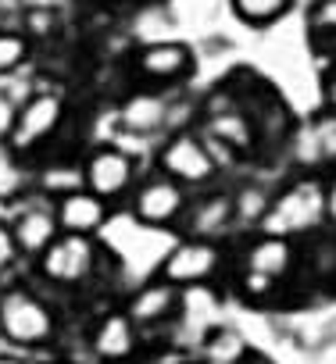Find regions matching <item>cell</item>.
Here are the masks:
<instances>
[{
  "label": "cell",
  "mask_w": 336,
  "mask_h": 364,
  "mask_svg": "<svg viewBox=\"0 0 336 364\" xmlns=\"http://www.w3.org/2000/svg\"><path fill=\"white\" fill-rule=\"evenodd\" d=\"M0 332L19 346H43L54 336V314L29 289H8L0 296Z\"/></svg>",
  "instance_id": "6da1fadb"
},
{
  "label": "cell",
  "mask_w": 336,
  "mask_h": 364,
  "mask_svg": "<svg viewBox=\"0 0 336 364\" xmlns=\"http://www.w3.org/2000/svg\"><path fill=\"white\" fill-rule=\"evenodd\" d=\"M93 264H97V247L90 236H79V232H58L51 240V247L40 254L43 275L58 286H75V282L90 279Z\"/></svg>",
  "instance_id": "7a4b0ae2"
},
{
  "label": "cell",
  "mask_w": 336,
  "mask_h": 364,
  "mask_svg": "<svg viewBox=\"0 0 336 364\" xmlns=\"http://www.w3.org/2000/svg\"><path fill=\"white\" fill-rule=\"evenodd\" d=\"M65 118V100L54 97V93H40L33 97L26 107H19V118H15V129H11V146L22 154V150H33L40 146L43 139H51L58 132Z\"/></svg>",
  "instance_id": "3957f363"
},
{
  "label": "cell",
  "mask_w": 336,
  "mask_h": 364,
  "mask_svg": "<svg viewBox=\"0 0 336 364\" xmlns=\"http://www.w3.org/2000/svg\"><path fill=\"white\" fill-rule=\"evenodd\" d=\"M322 208H325L322 190L315 186V182H300V186H293L272 211H265V225L272 229V236L300 232V229H308V225L318 222Z\"/></svg>",
  "instance_id": "277c9868"
},
{
  "label": "cell",
  "mask_w": 336,
  "mask_h": 364,
  "mask_svg": "<svg viewBox=\"0 0 336 364\" xmlns=\"http://www.w3.org/2000/svg\"><path fill=\"white\" fill-rule=\"evenodd\" d=\"M215 268H219V250L208 240H187L164 257L161 279L172 286H197V282L211 279Z\"/></svg>",
  "instance_id": "5b68a950"
},
{
  "label": "cell",
  "mask_w": 336,
  "mask_h": 364,
  "mask_svg": "<svg viewBox=\"0 0 336 364\" xmlns=\"http://www.w3.org/2000/svg\"><path fill=\"white\" fill-rule=\"evenodd\" d=\"M161 168L176 182H208L215 171V157L197 136H176L161 150Z\"/></svg>",
  "instance_id": "8992f818"
},
{
  "label": "cell",
  "mask_w": 336,
  "mask_h": 364,
  "mask_svg": "<svg viewBox=\"0 0 336 364\" xmlns=\"http://www.w3.org/2000/svg\"><path fill=\"white\" fill-rule=\"evenodd\" d=\"M183 208H187V197H183V186L176 178H150L147 186L136 193V204H132V211H136V218L143 222V225H172L179 215H183Z\"/></svg>",
  "instance_id": "52a82bcc"
},
{
  "label": "cell",
  "mask_w": 336,
  "mask_h": 364,
  "mask_svg": "<svg viewBox=\"0 0 336 364\" xmlns=\"http://www.w3.org/2000/svg\"><path fill=\"white\" fill-rule=\"evenodd\" d=\"M129 182H132V161L122 150L100 146L90 154V161H86V190L90 193H97L100 200L122 197Z\"/></svg>",
  "instance_id": "ba28073f"
},
{
  "label": "cell",
  "mask_w": 336,
  "mask_h": 364,
  "mask_svg": "<svg viewBox=\"0 0 336 364\" xmlns=\"http://www.w3.org/2000/svg\"><path fill=\"white\" fill-rule=\"evenodd\" d=\"M58 229L61 232H79V236H93L104 225V200L90 190H72L58 200Z\"/></svg>",
  "instance_id": "9c48e42d"
},
{
  "label": "cell",
  "mask_w": 336,
  "mask_h": 364,
  "mask_svg": "<svg viewBox=\"0 0 336 364\" xmlns=\"http://www.w3.org/2000/svg\"><path fill=\"white\" fill-rule=\"evenodd\" d=\"M11 232H15L19 254H36V257H40L61 229H58L54 211H47V208H26V211L15 218Z\"/></svg>",
  "instance_id": "30bf717a"
},
{
  "label": "cell",
  "mask_w": 336,
  "mask_h": 364,
  "mask_svg": "<svg viewBox=\"0 0 336 364\" xmlns=\"http://www.w3.org/2000/svg\"><path fill=\"white\" fill-rule=\"evenodd\" d=\"M176 304H179V286H172V282H150V286H143L132 300H129V318H132V325H154V321H161V318H168L176 311Z\"/></svg>",
  "instance_id": "8fae6325"
},
{
  "label": "cell",
  "mask_w": 336,
  "mask_h": 364,
  "mask_svg": "<svg viewBox=\"0 0 336 364\" xmlns=\"http://www.w3.org/2000/svg\"><path fill=\"white\" fill-rule=\"evenodd\" d=\"M136 65L150 79H183L190 72L194 58L183 43H150L147 50H140Z\"/></svg>",
  "instance_id": "7c38bea8"
},
{
  "label": "cell",
  "mask_w": 336,
  "mask_h": 364,
  "mask_svg": "<svg viewBox=\"0 0 336 364\" xmlns=\"http://www.w3.org/2000/svg\"><path fill=\"white\" fill-rule=\"evenodd\" d=\"M93 350L104 360H125L136 350V325L129 314H107L100 318L97 332H93Z\"/></svg>",
  "instance_id": "4fadbf2b"
},
{
  "label": "cell",
  "mask_w": 336,
  "mask_h": 364,
  "mask_svg": "<svg viewBox=\"0 0 336 364\" xmlns=\"http://www.w3.org/2000/svg\"><path fill=\"white\" fill-rule=\"evenodd\" d=\"M293 264V247L286 243V236H265L251 247L247 254V272H258V275H268L272 282L279 275H286Z\"/></svg>",
  "instance_id": "5bb4252c"
},
{
  "label": "cell",
  "mask_w": 336,
  "mask_h": 364,
  "mask_svg": "<svg viewBox=\"0 0 336 364\" xmlns=\"http://www.w3.org/2000/svg\"><path fill=\"white\" fill-rule=\"evenodd\" d=\"M164 118H168V107H164V100L154 97V93H136V97H129L125 107H122V125H125L129 132H140V136L157 132V129L164 125Z\"/></svg>",
  "instance_id": "9a60e30c"
},
{
  "label": "cell",
  "mask_w": 336,
  "mask_h": 364,
  "mask_svg": "<svg viewBox=\"0 0 336 364\" xmlns=\"http://www.w3.org/2000/svg\"><path fill=\"white\" fill-rule=\"evenodd\" d=\"M247 357V339L236 328H215L204 343V360L208 364H236Z\"/></svg>",
  "instance_id": "2e32d148"
},
{
  "label": "cell",
  "mask_w": 336,
  "mask_h": 364,
  "mask_svg": "<svg viewBox=\"0 0 336 364\" xmlns=\"http://www.w3.org/2000/svg\"><path fill=\"white\" fill-rule=\"evenodd\" d=\"M229 218H233V197H211V200H204V204L194 211L190 229L204 240V236L222 232V229L229 225Z\"/></svg>",
  "instance_id": "e0dca14e"
},
{
  "label": "cell",
  "mask_w": 336,
  "mask_h": 364,
  "mask_svg": "<svg viewBox=\"0 0 336 364\" xmlns=\"http://www.w3.org/2000/svg\"><path fill=\"white\" fill-rule=\"evenodd\" d=\"M290 8V0H233V11L247 22V26H272L275 18H283Z\"/></svg>",
  "instance_id": "ac0fdd59"
},
{
  "label": "cell",
  "mask_w": 336,
  "mask_h": 364,
  "mask_svg": "<svg viewBox=\"0 0 336 364\" xmlns=\"http://www.w3.org/2000/svg\"><path fill=\"white\" fill-rule=\"evenodd\" d=\"M208 132H211V139H219L226 146H236V150H247L251 139H254L251 136V125L240 114H215L211 125H208Z\"/></svg>",
  "instance_id": "d6986e66"
},
{
  "label": "cell",
  "mask_w": 336,
  "mask_h": 364,
  "mask_svg": "<svg viewBox=\"0 0 336 364\" xmlns=\"http://www.w3.org/2000/svg\"><path fill=\"white\" fill-rule=\"evenodd\" d=\"M26 58H29V43H26V36H19V33H8V29H0V75L15 72V68H19Z\"/></svg>",
  "instance_id": "ffe728a7"
},
{
  "label": "cell",
  "mask_w": 336,
  "mask_h": 364,
  "mask_svg": "<svg viewBox=\"0 0 336 364\" xmlns=\"http://www.w3.org/2000/svg\"><path fill=\"white\" fill-rule=\"evenodd\" d=\"M265 211H268V200H265V193L254 190V186H247V190L240 193V200H233V218L258 222V218H265Z\"/></svg>",
  "instance_id": "44dd1931"
},
{
  "label": "cell",
  "mask_w": 336,
  "mask_h": 364,
  "mask_svg": "<svg viewBox=\"0 0 336 364\" xmlns=\"http://www.w3.org/2000/svg\"><path fill=\"white\" fill-rule=\"evenodd\" d=\"M15 257H19V243H15V232H11V225H4V222H0V268L15 264Z\"/></svg>",
  "instance_id": "7402d4cb"
},
{
  "label": "cell",
  "mask_w": 336,
  "mask_h": 364,
  "mask_svg": "<svg viewBox=\"0 0 336 364\" xmlns=\"http://www.w3.org/2000/svg\"><path fill=\"white\" fill-rule=\"evenodd\" d=\"M15 118H19V107L8 93H0V139H8L11 129H15Z\"/></svg>",
  "instance_id": "603a6c76"
},
{
  "label": "cell",
  "mask_w": 336,
  "mask_h": 364,
  "mask_svg": "<svg viewBox=\"0 0 336 364\" xmlns=\"http://www.w3.org/2000/svg\"><path fill=\"white\" fill-rule=\"evenodd\" d=\"M315 29H329V33H336V0H322V4L315 8Z\"/></svg>",
  "instance_id": "cb8c5ba5"
},
{
  "label": "cell",
  "mask_w": 336,
  "mask_h": 364,
  "mask_svg": "<svg viewBox=\"0 0 336 364\" xmlns=\"http://www.w3.org/2000/svg\"><path fill=\"white\" fill-rule=\"evenodd\" d=\"M243 289L254 293V296H261V293L272 289V279H268V275H258V272H247V275H243Z\"/></svg>",
  "instance_id": "d4e9b609"
},
{
  "label": "cell",
  "mask_w": 336,
  "mask_h": 364,
  "mask_svg": "<svg viewBox=\"0 0 336 364\" xmlns=\"http://www.w3.org/2000/svg\"><path fill=\"white\" fill-rule=\"evenodd\" d=\"M236 364H265L261 357H243V360H236Z\"/></svg>",
  "instance_id": "484cf974"
},
{
  "label": "cell",
  "mask_w": 336,
  "mask_h": 364,
  "mask_svg": "<svg viewBox=\"0 0 336 364\" xmlns=\"http://www.w3.org/2000/svg\"><path fill=\"white\" fill-rule=\"evenodd\" d=\"M0 364H26V360H19V357H0Z\"/></svg>",
  "instance_id": "4316f807"
},
{
  "label": "cell",
  "mask_w": 336,
  "mask_h": 364,
  "mask_svg": "<svg viewBox=\"0 0 336 364\" xmlns=\"http://www.w3.org/2000/svg\"><path fill=\"white\" fill-rule=\"evenodd\" d=\"M332 93H336V75H332Z\"/></svg>",
  "instance_id": "83f0119b"
}]
</instances>
